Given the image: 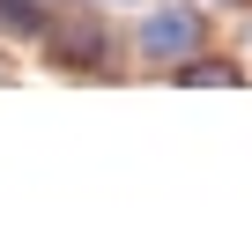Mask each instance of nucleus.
<instances>
[{"label":"nucleus","instance_id":"f257e3e1","mask_svg":"<svg viewBox=\"0 0 252 252\" xmlns=\"http://www.w3.org/2000/svg\"><path fill=\"white\" fill-rule=\"evenodd\" d=\"M141 45H149V52H193V45H200V23H193V15H156V23L141 30Z\"/></svg>","mask_w":252,"mask_h":252}]
</instances>
